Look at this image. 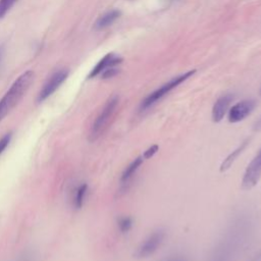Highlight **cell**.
Returning <instances> with one entry per match:
<instances>
[{
  "mask_svg": "<svg viewBox=\"0 0 261 261\" xmlns=\"http://www.w3.org/2000/svg\"><path fill=\"white\" fill-rule=\"evenodd\" d=\"M117 73H118V69L116 68V66H113V67H109V68L105 69L101 73V77L102 79H110V77L116 75Z\"/></svg>",
  "mask_w": 261,
  "mask_h": 261,
  "instance_id": "18",
  "label": "cell"
},
{
  "mask_svg": "<svg viewBox=\"0 0 261 261\" xmlns=\"http://www.w3.org/2000/svg\"><path fill=\"white\" fill-rule=\"evenodd\" d=\"M164 237H165V232L163 229L159 228L154 230L144 240V242L141 243V245L136 250L134 256L138 259H143L153 255L161 246L164 240Z\"/></svg>",
  "mask_w": 261,
  "mask_h": 261,
  "instance_id": "5",
  "label": "cell"
},
{
  "mask_svg": "<svg viewBox=\"0 0 261 261\" xmlns=\"http://www.w3.org/2000/svg\"><path fill=\"white\" fill-rule=\"evenodd\" d=\"M34 80V72L28 70L21 73L11 85L9 90L0 100V121L8 114V112L19 102L24 93L30 88Z\"/></svg>",
  "mask_w": 261,
  "mask_h": 261,
  "instance_id": "2",
  "label": "cell"
},
{
  "mask_svg": "<svg viewBox=\"0 0 261 261\" xmlns=\"http://www.w3.org/2000/svg\"><path fill=\"white\" fill-rule=\"evenodd\" d=\"M17 0H0V17H3Z\"/></svg>",
  "mask_w": 261,
  "mask_h": 261,
  "instance_id": "16",
  "label": "cell"
},
{
  "mask_svg": "<svg viewBox=\"0 0 261 261\" xmlns=\"http://www.w3.org/2000/svg\"><path fill=\"white\" fill-rule=\"evenodd\" d=\"M118 228L119 230L122 232V233H125L127 232L130 228H132V225H133V221H132V218L130 217H121L118 219Z\"/></svg>",
  "mask_w": 261,
  "mask_h": 261,
  "instance_id": "15",
  "label": "cell"
},
{
  "mask_svg": "<svg viewBox=\"0 0 261 261\" xmlns=\"http://www.w3.org/2000/svg\"><path fill=\"white\" fill-rule=\"evenodd\" d=\"M67 75H68V70H65V69H61L54 72L41 89L37 99L38 102H42L46 100L48 97H50L65 81Z\"/></svg>",
  "mask_w": 261,
  "mask_h": 261,
  "instance_id": "7",
  "label": "cell"
},
{
  "mask_svg": "<svg viewBox=\"0 0 261 261\" xmlns=\"http://www.w3.org/2000/svg\"><path fill=\"white\" fill-rule=\"evenodd\" d=\"M256 107V102L252 99L243 100L234 104L228 111V121L231 123L240 122L245 119Z\"/></svg>",
  "mask_w": 261,
  "mask_h": 261,
  "instance_id": "8",
  "label": "cell"
},
{
  "mask_svg": "<svg viewBox=\"0 0 261 261\" xmlns=\"http://www.w3.org/2000/svg\"><path fill=\"white\" fill-rule=\"evenodd\" d=\"M158 148H159L158 145H152L151 147H149V148L144 152V154L142 155L143 158H144V159H149V158L153 157V156L157 153Z\"/></svg>",
  "mask_w": 261,
  "mask_h": 261,
  "instance_id": "19",
  "label": "cell"
},
{
  "mask_svg": "<svg viewBox=\"0 0 261 261\" xmlns=\"http://www.w3.org/2000/svg\"><path fill=\"white\" fill-rule=\"evenodd\" d=\"M249 142H250L249 139L245 140L234 151H232V152L223 160V162H222L221 165H220V171H221V172L226 171V170L232 165V163L236 161V159L239 157V155L246 149V147L248 146Z\"/></svg>",
  "mask_w": 261,
  "mask_h": 261,
  "instance_id": "13",
  "label": "cell"
},
{
  "mask_svg": "<svg viewBox=\"0 0 261 261\" xmlns=\"http://www.w3.org/2000/svg\"><path fill=\"white\" fill-rule=\"evenodd\" d=\"M1 52H2V51H1V49H0V58H1V54H2Z\"/></svg>",
  "mask_w": 261,
  "mask_h": 261,
  "instance_id": "21",
  "label": "cell"
},
{
  "mask_svg": "<svg viewBox=\"0 0 261 261\" xmlns=\"http://www.w3.org/2000/svg\"><path fill=\"white\" fill-rule=\"evenodd\" d=\"M261 177V149L255 155V157L248 164L243 179H242V189L251 190L256 186Z\"/></svg>",
  "mask_w": 261,
  "mask_h": 261,
  "instance_id": "6",
  "label": "cell"
},
{
  "mask_svg": "<svg viewBox=\"0 0 261 261\" xmlns=\"http://www.w3.org/2000/svg\"><path fill=\"white\" fill-rule=\"evenodd\" d=\"M119 99L117 96H112L111 98H109L107 100V102L105 103V105L103 106L102 110L100 111V113L98 114V116L95 118L91 130H90V135H89V139L90 141H95L97 140L106 129L107 125L109 124L112 116L114 115V112L117 108Z\"/></svg>",
  "mask_w": 261,
  "mask_h": 261,
  "instance_id": "3",
  "label": "cell"
},
{
  "mask_svg": "<svg viewBox=\"0 0 261 261\" xmlns=\"http://www.w3.org/2000/svg\"><path fill=\"white\" fill-rule=\"evenodd\" d=\"M144 161L143 156H139L136 159H134L123 170L121 176H120V185L121 187H125L134 177V175L136 174V172L138 171V169L140 168V166L142 165Z\"/></svg>",
  "mask_w": 261,
  "mask_h": 261,
  "instance_id": "11",
  "label": "cell"
},
{
  "mask_svg": "<svg viewBox=\"0 0 261 261\" xmlns=\"http://www.w3.org/2000/svg\"><path fill=\"white\" fill-rule=\"evenodd\" d=\"M233 96L231 94H226L217 99L212 108V119L214 122H219L225 115Z\"/></svg>",
  "mask_w": 261,
  "mask_h": 261,
  "instance_id": "10",
  "label": "cell"
},
{
  "mask_svg": "<svg viewBox=\"0 0 261 261\" xmlns=\"http://www.w3.org/2000/svg\"><path fill=\"white\" fill-rule=\"evenodd\" d=\"M248 224L245 219L236 221L214 249L211 261H232L245 242Z\"/></svg>",
  "mask_w": 261,
  "mask_h": 261,
  "instance_id": "1",
  "label": "cell"
},
{
  "mask_svg": "<svg viewBox=\"0 0 261 261\" xmlns=\"http://www.w3.org/2000/svg\"><path fill=\"white\" fill-rule=\"evenodd\" d=\"M119 15H120V11L117 9H112V10L104 13L95 22V29L103 30V29L111 25L119 17Z\"/></svg>",
  "mask_w": 261,
  "mask_h": 261,
  "instance_id": "12",
  "label": "cell"
},
{
  "mask_svg": "<svg viewBox=\"0 0 261 261\" xmlns=\"http://www.w3.org/2000/svg\"><path fill=\"white\" fill-rule=\"evenodd\" d=\"M260 95H261V88H260Z\"/></svg>",
  "mask_w": 261,
  "mask_h": 261,
  "instance_id": "22",
  "label": "cell"
},
{
  "mask_svg": "<svg viewBox=\"0 0 261 261\" xmlns=\"http://www.w3.org/2000/svg\"><path fill=\"white\" fill-rule=\"evenodd\" d=\"M88 192V185L87 184H82L75 191V196H74V206L76 209L82 208L86 195Z\"/></svg>",
  "mask_w": 261,
  "mask_h": 261,
  "instance_id": "14",
  "label": "cell"
},
{
  "mask_svg": "<svg viewBox=\"0 0 261 261\" xmlns=\"http://www.w3.org/2000/svg\"><path fill=\"white\" fill-rule=\"evenodd\" d=\"M122 61L121 57L113 54V53H108L107 55H105L92 69V71L89 73L88 77L92 79L97 76L98 74L102 73L105 69L109 68V67H113V66H117L120 62Z\"/></svg>",
  "mask_w": 261,
  "mask_h": 261,
  "instance_id": "9",
  "label": "cell"
},
{
  "mask_svg": "<svg viewBox=\"0 0 261 261\" xmlns=\"http://www.w3.org/2000/svg\"><path fill=\"white\" fill-rule=\"evenodd\" d=\"M253 130L254 132H261V117L255 121L253 124Z\"/></svg>",
  "mask_w": 261,
  "mask_h": 261,
  "instance_id": "20",
  "label": "cell"
},
{
  "mask_svg": "<svg viewBox=\"0 0 261 261\" xmlns=\"http://www.w3.org/2000/svg\"><path fill=\"white\" fill-rule=\"evenodd\" d=\"M195 72V70H190L188 72L181 73L173 79H171L170 81H168L167 83H165L164 85H162L160 88L156 89L154 92H152L151 94H149L141 103L140 105V111H145L147 109H149L150 107H152L154 104H156L159 100H161L165 95H167L169 92H171L174 88H176L177 86H179L181 83H184L186 80H188L193 73Z\"/></svg>",
  "mask_w": 261,
  "mask_h": 261,
  "instance_id": "4",
  "label": "cell"
},
{
  "mask_svg": "<svg viewBox=\"0 0 261 261\" xmlns=\"http://www.w3.org/2000/svg\"><path fill=\"white\" fill-rule=\"evenodd\" d=\"M11 133H8L6 135H4L1 139H0V154L6 149V147L8 146L10 140H11Z\"/></svg>",
  "mask_w": 261,
  "mask_h": 261,
  "instance_id": "17",
  "label": "cell"
}]
</instances>
